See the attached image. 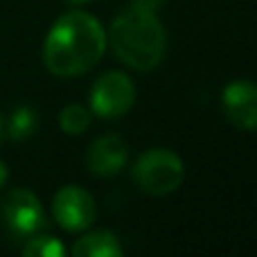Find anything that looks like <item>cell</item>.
Wrapping results in <instances>:
<instances>
[{"label":"cell","instance_id":"obj_13","mask_svg":"<svg viewBox=\"0 0 257 257\" xmlns=\"http://www.w3.org/2000/svg\"><path fill=\"white\" fill-rule=\"evenodd\" d=\"M131 7H138V9H147V12H158L160 7L165 5V0H128Z\"/></svg>","mask_w":257,"mask_h":257},{"label":"cell","instance_id":"obj_15","mask_svg":"<svg viewBox=\"0 0 257 257\" xmlns=\"http://www.w3.org/2000/svg\"><path fill=\"white\" fill-rule=\"evenodd\" d=\"M5 138V122H3V115H0V142H3Z\"/></svg>","mask_w":257,"mask_h":257},{"label":"cell","instance_id":"obj_8","mask_svg":"<svg viewBox=\"0 0 257 257\" xmlns=\"http://www.w3.org/2000/svg\"><path fill=\"white\" fill-rule=\"evenodd\" d=\"M128 163V145L122 136L106 133L97 138L86 151V167L93 176L111 178L120 174Z\"/></svg>","mask_w":257,"mask_h":257},{"label":"cell","instance_id":"obj_16","mask_svg":"<svg viewBox=\"0 0 257 257\" xmlns=\"http://www.w3.org/2000/svg\"><path fill=\"white\" fill-rule=\"evenodd\" d=\"M68 3H72V5H84V3H88V0H68Z\"/></svg>","mask_w":257,"mask_h":257},{"label":"cell","instance_id":"obj_7","mask_svg":"<svg viewBox=\"0 0 257 257\" xmlns=\"http://www.w3.org/2000/svg\"><path fill=\"white\" fill-rule=\"evenodd\" d=\"M221 106L228 122L241 131H257V84L237 79L223 88Z\"/></svg>","mask_w":257,"mask_h":257},{"label":"cell","instance_id":"obj_11","mask_svg":"<svg viewBox=\"0 0 257 257\" xmlns=\"http://www.w3.org/2000/svg\"><path fill=\"white\" fill-rule=\"evenodd\" d=\"M23 255L27 257H63L66 246L52 235H32L27 237V244L23 246Z\"/></svg>","mask_w":257,"mask_h":257},{"label":"cell","instance_id":"obj_14","mask_svg":"<svg viewBox=\"0 0 257 257\" xmlns=\"http://www.w3.org/2000/svg\"><path fill=\"white\" fill-rule=\"evenodd\" d=\"M7 178H9V172H7V167H5V163L0 160V190L5 187V183H7Z\"/></svg>","mask_w":257,"mask_h":257},{"label":"cell","instance_id":"obj_9","mask_svg":"<svg viewBox=\"0 0 257 257\" xmlns=\"http://www.w3.org/2000/svg\"><path fill=\"white\" fill-rule=\"evenodd\" d=\"M72 255L75 257H122L124 248H122L117 235H113L111 230H95L75 241Z\"/></svg>","mask_w":257,"mask_h":257},{"label":"cell","instance_id":"obj_4","mask_svg":"<svg viewBox=\"0 0 257 257\" xmlns=\"http://www.w3.org/2000/svg\"><path fill=\"white\" fill-rule=\"evenodd\" d=\"M136 104V86L124 72H106L93 84L90 111L104 120H117L126 115Z\"/></svg>","mask_w":257,"mask_h":257},{"label":"cell","instance_id":"obj_1","mask_svg":"<svg viewBox=\"0 0 257 257\" xmlns=\"http://www.w3.org/2000/svg\"><path fill=\"white\" fill-rule=\"evenodd\" d=\"M106 50V32L88 12L72 9L57 18L43 43V61L52 75L77 77L88 72Z\"/></svg>","mask_w":257,"mask_h":257},{"label":"cell","instance_id":"obj_10","mask_svg":"<svg viewBox=\"0 0 257 257\" xmlns=\"http://www.w3.org/2000/svg\"><path fill=\"white\" fill-rule=\"evenodd\" d=\"M36 126H39L36 111L32 106H27V104H23V106H16L12 111L7 126H5V136H9L14 142H21L34 136Z\"/></svg>","mask_w":257,"mask_h":257},{"label":"cell","instance_id":"obj_12","mask_svg":"<svg viewBox=\"0 0 257 257\" xmlns=\"http://www.w3.org/2000/svg\"><path fill=\"white\" fill-rule=\"evenodd\" d=\"M59 126L68 136H79L90 126V111L86 106H81V104H68L59 113Z\"/></svg>","mask_w":257,"mask_h":257},{"label":"cell","instance_id":"obj_3","mask_svg":"<svg viewBox=\"0 0 257 257\" xmlns=\"http://www.w3.org/2000/svg\"><path fill=\"white\" fill-rule=\"evenodd\" d=\"M131 176L145 194L167 196L181 187L183 178H185V167L174 151L149 149L138 156Z\"/></svg>","mask_w":257,"mask_h":257},{"label":"cell","instance_id":"obj_2","mask_svg":"<svg viewBox=\"0 0 257 257\" xmlns=\"http://www.w3.org/2000/svg\"><path fill=\"white\" fill-rule=\"evenodd\" d=\"M106 43L124 66L147 72L165 59L167 34L156 12L128 7L113 18Z\"/></svg>","mask_w":257,"mask_h":257},{"label":"cell","instance_id":"obj_5","mask_svg":"<svg viewBox=\"0 0 257 257\" xmlns=\"http://www.w3.org/2000/svg\"><path fill=\"white\" fill-rule=\"evenodd\" d=\"M3 217L9 232L16 239H27L48 228L43 205L39 196L27 187H14L3 199Z\"/></svg>","mask_w":257,"mask_h":257},{"label":"cell","instance_id":"obj_6","mask_svg":"<svg viewBox=\"0 0 257 257\" xmlns=\"http://www.w3.org/2000/svg\"><path fill=\"white\" fill-rule=\"evenodd\" d=\"M52 214L63 230L81 232V230H88V228L95 223L97 208H95L93 196H90L84 187L66 185L54 194Z\"/></svg>","mask_w":257,"mask_h":257}]
</instances>
